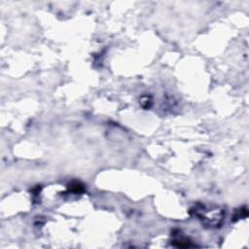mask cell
Listing matches in <instances>:
<instances>
[{
    "label": "cell",
    "instance_id": "6da1fadb",
    "mask_svg": "<svg viewBox=\"0 0 249 249\" xmlns=\"http://www.w3.org/2000/svg\"><path fill=\"white\" fill-rule=\"evenodd\" d=\"M192 212L208 228L220 227L225 216L224 210L219 206H207L201 203L196 204L192 209Z\"/></svg>",
    "mask_w": 249,
    "mask_h": 249
},
{
    "label": "cell",
    "instance_id": "7a4b0ae2",
    "mask_svg": "<svg viewBox=\"0 0 249 249\" xmlns=\"http://www.w3.org/2000/svg\"><path fill=\"white\" fill-rule=\"evenodd\" d=\"M68 189H69V191H71L73 193H81L84 191V186L80 182H72L69 185Z\"/></svg>",
    "mask_w": 249,
    "mask_h": 249
}]
</instances>
